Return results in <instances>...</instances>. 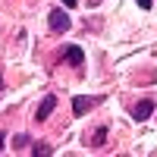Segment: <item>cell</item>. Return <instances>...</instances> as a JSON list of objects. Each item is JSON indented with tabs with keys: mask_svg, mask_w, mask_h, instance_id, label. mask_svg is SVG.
I'll use <instances>...</instances> for the list:
<instances>
[{
	"mask_svg": "<svg viewBox=\"0 0 157 157\" xmlns=\"http://www.w3.org/2000/svg\"><path fill=\"white\" fill-rule=\"evenodd\" d=\"M54 107H57V98H54V94H47V98L41 101V107H38V113H35V120H38V123H44L47 116L54 113Z\"/></svg>",
	"mask_w": 157,
	"mask_h": 157,
	"instance_id": "2",
	"label": "cell"
},
{
	"mask_svg": "<svg viewBox=\"0 0 157 157\" xmlns=\"http://www.w3.org/2000/svg\"><path fill=\"white\" fill-rule=\"evenodd\" d=\"M13 148H16V151H25V148H29V135H16V145H13Z\"/></svg>",
	"mask_w": 157,
	"mask_h": 157,
	"instance_id": "6",
	"label": "cell"
},
{
	"mask_svg": "<svg viewBox=\"0 0 157 157\" xmlns=\"http://www.w3.org/2000/svg\"><path fill=\"white\" fill-rule=\"evenodd\" d=\"M135 3H138L141 10H148V6H151V0H135Z\"/></svg>",
	"mask_w": 157,
	"mask_h": 157,
	"instance_id": "9",
	"label": "cell"
},
{
	"mask_svg": "<svg viewBox=\"0 0 157 157\" xmlns=\"http://www.w3.org/2000/svg\"><path fill=\"white\" fill-rule=\"evenodd\" d=\"M47 22H50V29L60 32V35H63V32H69V25H72L69 16H66L63 10H50V19H47Z\"/></svg>",
	"mask_w": 157,
	"mask_h": 157,
	"instance_id": "1",
	"label": "cell"
},
{
	"mask_svg": "<svg viewBox=\"0 0 157 157\" xmlns=\"http://www.w3.org/2000/svg\"><path fill=\"white\" fill-rule=\"evenodd\" d=\"M91 104H94L91 98H75V101H72V113H75V116L88 113V110H91Z\"/></svg>",
	"mask_w": 157,
	"mask_h": 157,
	"instance_id": "5",
	"label": "cell"
},
{
	"mask_svg": "<svg viewBox=\"0 0 157 157\" xmlns=\"http://www.w3.org/2000/svg\"><path fill=\"white\" fill-rule=\"evenodd\" d=\"M35 154H38V157H44V154H50V145H44V141H41V145H35Z\"/></svg>",
	"mask_w": 157,
	"mask_h": 157,
	"instance_id": "7",
	"label": "cell"
},
{
	"mask_svg": "<svg viewBox=\"0 0 157 157\" xmlns=\"http://www.w3.org/2000/svg\"><path fill=\"white\" fill-rule=\"evenodd\" d=\"M154 107H157V101H154V98L138 101V104H135V120H148V116L154 113Z\"/></svg>",
	"mask_w": 157,
	"mask_h": 157,
	"instance_id": "3",
	"label": "cell"
},
{
	"mask_svg": "<svg viewBox=\"0 0 157 157\" xmlns=\"http://www.w3.org/2000/svg\"><path fill=\"white\" fill-rule=\"evenodd\" d=\"M63 60H66V63H72V66H82V63H85V54H82V47H66V54H63Z\"/></svg>",
	"mask_w": 157,
	"mask_h": 157,
	"instance_id": "4",
	"label": "cell"
},
{
	"mask_svg": "<svg viewBox=\"0 0 157 157\" xmlns=\"http://www.w3.org/2000/svg\"><path fill=\"white\" fill-rule=\"evenodd\" d=\"M0 88H3V78H0Z\"/></svg>",
	"mask_w": 157,
	"mask_h": 157,
	"instance_id": "11",
	"label": "cell"
},
{
	"mask_svg": "<svg viewBox=\"0 0 157 157\" xmlns=\"http://www.w3.org/2000/svg\"><path fill=\"white\" fill-rule=\"evenodd\" d=\"M63 3H66V6H75V3H78V0H63Z\"/></svg>",
	"mask_w": 157,
	"mask_h": 157,
	"instance_id": "10",
	"label": "cell"
},
{
	"mask_svg": "<svg viewBox=\"0 0 157 157\" xmlns=\"http://www.w3.org/2000/svg\"><path fill=\"white\" fill-rule=\"evenodd\" d=\"M104 138H107V132H104V129H98V132H94V138H91V141H94V145H101Z\"/></svg>",
	"mask_w": 157,
	"mask_h": 157,
	"instance_id": "8",
	"label": "cell"
}]
</instances>
